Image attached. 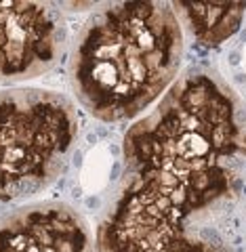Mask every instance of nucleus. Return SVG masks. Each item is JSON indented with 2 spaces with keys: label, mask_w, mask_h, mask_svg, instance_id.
<instances>
[{
  "label": "nucleus",
  "mask_w": 246,
  "mask_h": 252,
  "mask_svg": "<svg viewBox=\"0 0 246 252\" xmlns=\"http://www.w3.org/2000/svg\"><path fill=\"white\" fill-rule=\"evenodd\" d=\"M124 172L97 227L99 252H219L198 220L246 175V116L217 74L192 69L124 135Z\"/></svg>",
  "instance_id": "nucleus-1"
},
{
  "label": "nucleus",
  "mask_w": 246,
  "mask_h": 252,
  "mask_svg": "<svg viewBox=\"0 0 246 252\" xmlns=\"http://www.w3.org/2000/svg\"><path fill=\"white\" fill-rule=\"evenodd\" d=\"M181 57V23L169 4L107 6L78 32L70 51V84L91 116L129 120L173 84Z\"/></svg>",
  "instance_id": "nucleus-2"
},
{
  "label": "nucleus",
  "mask_w": 246,
  "mask_h": 252,
  "mask_svg": "<svg viewBox=\"0 0 246 252\" xmlns=\"http://www.w3.org/2000/svg\"><path fill=\"white\" fill-rule=\"evenodd\" d=\"M78 137L74 103L44 89L0 91V202L42 191L61 175Z\"/></svg>",
  "instance_id": "nucleus-3"
},
{
  "label": "nucleus",
  "mask_w": 246,
  "mask_h": 252,
  "mask_svg": "<svg viewBox=\"0 0 246 252\" xmlns=\"http://www.w3.org/2000/svg\"><path fill=\"white\" fill-rule=\"evenodd\" d=\"M66 26L42 2H0V84L28 82L59 61Z\"/></svg>",
  "instance_id": "nucleus-4"
},
{
  "label": "nucleus",
  "mask_w": 246,
  "mask_h": 252,
  "mask_svg": "<svg viewBox=\"0 0 246 252\" xmlns=\"http://www.w3.org/2000/svg\"><path fill=\"white\" fill-rule=\"evenodd\" d=\"M0 252H93V238L72 206L36 202L0 219Z\"/></svg>",
  "instance_id": "nucleus-5"
},
{
  "label": "nucleus",
  "mask_w": 246,
  "mask_h": 252,
  "mask_svg": "<svg viewBox=\"0 0 246 252\" xmlns=\"http://www.w3.org/2000/svg\"><path fill=\"white\" fill-rule=\"evenodd\" d=\"M192 36L204 46H219L232 38L246 15V2H177Z\"/></svg>",
  "instance_id": "nucleus-6"
}]
</instances>
